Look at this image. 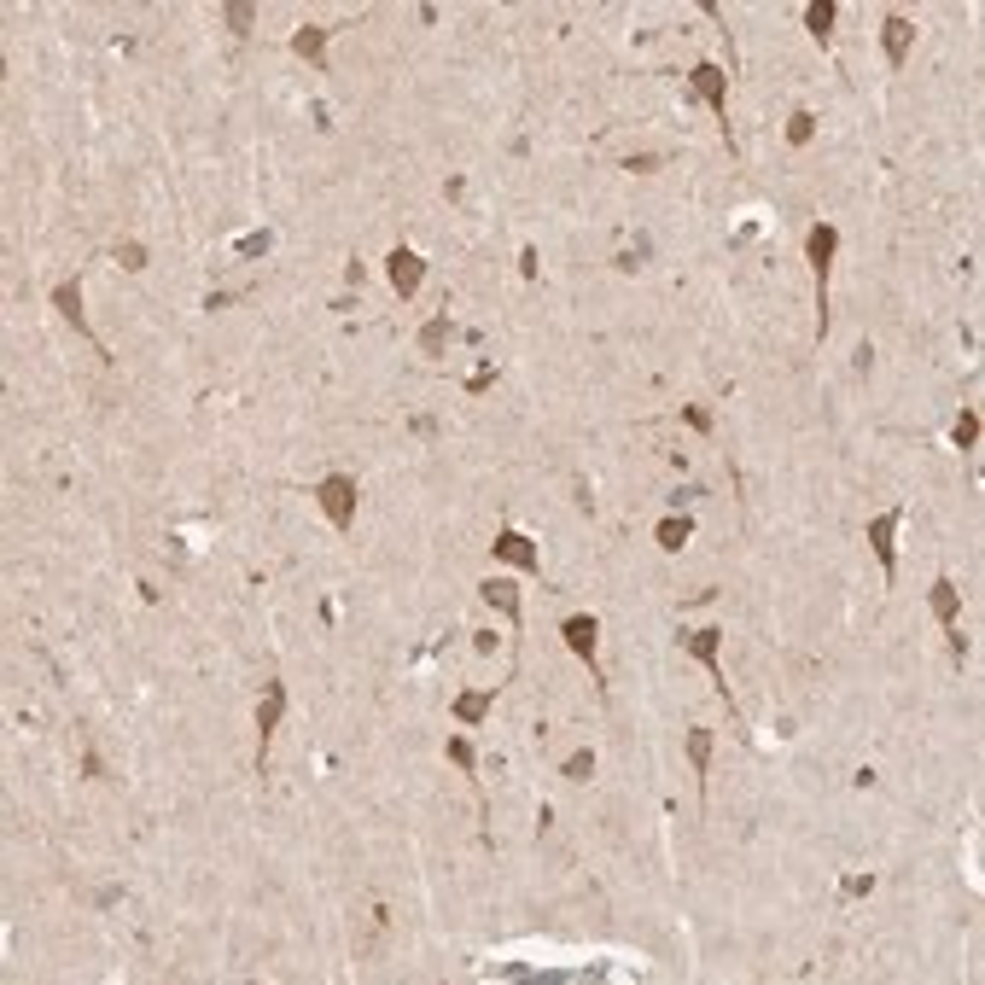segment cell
<instances>
[{"label": "cell", "instance_id": "cell-1", "mask_svg": "<svg viewBox=\"0 0 985 985\" xmlns=\"http://www.w3.org/2000/svg\"><path fill=\"white\" fill-rule=\"evenodd\" d=\"M834 257H840V228H834V222H816L811 234H805V263H811V280H816V344L828 339V327H834V315H828Z\"/></svg>", "mask_w": 985, "mask_h": 985}, {"label": "cell", "instance_id": "cell-2", "mask_svg": "<svg viewBox=\"0 0 985 985\" xmlns=\"http://www.w3.org/2000/svg\"><path fill=\"white\" fill-rule=\"evenodd\" d=\"M700 665H706V677L717 682V694H723V706H729V717H735V735L741 741H752V729H747V717H741V706H735V694H729V677H723V630L717 624H706V630H688V636H677Z\"/></svg>", "mask_w": 985, "mask_h": 985}, {"label": "cell", "instance_id": "cell-3", "mask_svg": "<svg viewBox=\"0 0 985 985\" xmlns=\"http://www.w3.org/2000/svg\"><path fill=\"white\" fill-rule=\"evenodd\" d=\"M688 88H694L700 100L712 105L717 129H723V140H729V152H741V146H735V129H729V70L712 65V59H700V65L688 70Z\"/></svg>", "mask_w": 985, "mask_h": 985}, {"label": "cell", "instance_id": "cell-4", "mask_svg": "<svg viewBox=\"0 0 985 985\" xmlns=\"http://www.w3.org/2000/svg\"><path fill=\"white\" fill-rule=\"evenodd\" d=\"M315 502H321V513H327V525L344 537V531L356 525V502H362V490H356V478L350 473H327L321 484H315Z\"/></svg>", "mask_w": 985, "mask_h": 985}, {"label": "cell", "instance_id": "cell-5", "mask_svg": "<svg viewBox=\"0 0 985 985\" xmlns=\"http://www.w3.org/2000/svg\"><path fill=\"white\" fill-rule=\"evenodd\" d=\"M927 601H933V618L945 624V636H951V659L962 665L968 659V636H962V589H956V578H933V589H927Z\"/></svg>", "mask_w": 985, "mask_h": 985}, {"label": "cell", "instance_id": "cell-6", "mask_svg": "<svg viewBox=\"0 0 985 985\" xmlns=\"http://www.w3.org/2000/svg\"><path fill=\"white\" fill-rule=\"evenodd\" d=\"M280 717H286V682L269 677V682H263V700H257V776L269 770V747H274Z\"/></svg>", "mask_w": 985, "mask_h": 985}, {"label": "cell", "instance_id": "cell-7", "mask_svg": "<svg viewBox=\"0 0 985 985\" xmlns=\"http://www.w3.org/2000/svg\"><path fill=\"white\" fill-rule=\"evenodd\" d=\"M560 636H566V647L578 653L583 665H589V682L601 688V700H607V677H601V665H595V642H601V624L589 618V612H572L566 624H560Z\"/></svg>", "mask_w": 985, "mask_h": 985}, {"label": "cell", "instance_id": "cell-8", "mask_svg": "<svg viewBox=\"0 0 985 985\" xmlns=\"http://www.w3.org/2000/svg\"><path fill=\"white\" fill-rule=\"evenodd\" d=\"M898 525H904V508H886V513L869 519V548H875V560H881L886 583L898 578Z\"/></svg>", "mask_w": 985, "mask_h": 985}, {"label": "cell", "instance_id": "cell-9", "mask_svg": "<svg viewBox=\"0 0 985 985\" xmlns=\"http://www.w3.org/2000/svg\"><path fill=\"white\" fill-rule=\"evenodd\" d=\"M490 554H496V560H508V566H519V572H531V578H543V548L531 543L525 531H513V525H502V531H496Z\"/></svg>", "mask_w": 985, "mask_h": 985}, {"label": "cell", "instance_id": "cell-10", "mask_svg": "<svg viewBox=\"0 0 985 985\" xmlns=\"http://www.w3.org/2000/svg\"><path fill=\"white\" fill-rule=\"evenodd\" d=\"M385 274H391V292L397 298H414L420 292V280H426V257L414 251V245H391V257H385Z\"/></svg>", "mask_w": 985, "mask_h": 985}, {"label": "cell", "instance_id": "cell-11", "mask_svg": "<svg viewBox=\"0 0 985 985\" xmlns=\"http://www.w3.org/2000/svg\"><path fill=\"white\" fill-rule=\"evenodd\" d=\"M53 309L65 315V327H76V339H88V344H94V350L105 356V344L94 339V327H88V315H82V280H76V274L53 286ZM105 362H111V356H105Z\"/></svg>", "mask_w": 985, "mask_h": 985}, {"label": "cell", "instance_id": "cell-12", "mask_svg": "<svg viewBox=\"0 0 985 985\" xmlns=\"http://www.w3.org/2000/svg\"><path fill=\"white\" fill-rule=\"evenodd\" d=\"M339 30H350V24H304V30H292L286 47H292L298 59H309L315 70H327V41H333Z\"/></svg>", "mask_w": 985, "mask_h": 985}, {"label": "cell", "instance_id": "cell-13", "mask_svg": "<svg viewBox=\"0 0 985 985\" xmlns=\"http://www.w3.org/2000/svg\"><path fill=\"white\" fill-rule=\"evenodd\" d=\"M881 47H886V65L904 70L910 47H916V24H910L904 12H886V18H881Z\"/></svg>", "mask_w": 985, "mask_h": 985}, {"label": "cell", "instance_id": "cell-14", "mask_svg": "<svg viewBox=\"0 0 985 985\" xmlns=\"http://www.w3.org/2000/svg\"><path fill=\"white\" fill-rule=\"evenodd\" d=\"M478 601H484V607H496L513 630H519V618H525V612H519V583H513V578H484V583H478Z\"/></svg>", "mask_w": 985, "mask_h": 985}, {"label": "cell", "instance_id": "cell-15", "mask_svg": "<svg viewBox=\"0 0 985 985\" xmlns=\"http://www.w3.org/2000/svg\"><path fill=\"white\" fill-rule=\"evenodd\" d=\"M443 752H449V764H455V770H461V776L473 782V793H478V811L490 816V799H484V776H478V747L467 741V735H449V747H443Z\"/></svg>", "mask_w": 985, "mask_h": 985}, {"label": "cell", "instance_id": "cell-16", "mask_svg": "<svg viewBox=\"0 0 985 985\" xmlns=\"http://www.w3.org/2000/svg\"><path fill=\"white\" fill-rule=\"evenodd\" d=\"M490 706H496V688H473V694H455V723H467V729H478L484 717H490Z\"/></svg>", "mask_w": 985, "mask_h": 985}, {"label": "cell", "instance_id": "cell-17", "mask_svg": "<svg viewBox=\"0 0 985 985\" xmlns=\"http://www.w3.org/2000/svg\"><path fill=\"white\" fill-rule=\"evenodd\" d=\"M449 333H455V321H449V304H443L438 315L420 327V356H426V362H438L443 350H449Z\"/></svg>", "mask_w": 985, "mask_h": 985}, {"label": "cell", "instance_id": "cell-18", "mask_svg": "<svg viewBox=\"0 0 985 985\" xmlns=\"http://www.w3.org/2000/svg\"><path fill=\"white\" fill-rule=\"evenodd\" d=\"M688 537H694V519H688V513H665V519H659V531H653V543L665 548V554H682V543H688Z\"/></svg>", "mask_w": 985, "mask_h": 985}, {"label": "cell", "instance_id": "cell-19", "mask_svg": "<svg viewBox=\"0 0 985 985\" xmlns=\"http://www.w3.org/2000/svg\"><path fill=\"white\" fill-rule=\"evenodd\" d=\"M834 18H840L834 0H811V6H805V30H811V41L828 47V41H834Z\"/></svg>", "mask_w": 985, "mask_h": 985}, {"label": "cell", "instance_id": "cell-20", "mask_svg": "<svg viewBox=\"0 0 985 985\" xmlns=\"http://www.w3.org/2000/svg\"><path fill=\"white\" fill-rule=\"evenodd\" d=\"M688 770H694V782L706 787V770H712V729H688Z\"/></svg>", "mask_w": 985, "mask_h": 985}, {"label": "cell", "instance_id": "cell-21", "mask_svg": "<svg viewBox=\"0 0 985 985\" xmlns=\"http://www.w3.org/2000/svg\"><path fill=\"white\" fill-rule=\"evenodd\" d=\"M811 140H816V111L793 105L787 111V146H811Z\"/></svg>", "mask_w": 985, "mask_h": 985}, {"label": "cell", "instance_id": "cell-22", "mask_svg": "<svg viewBox=\"0 0 985 985\" xmlns=\"http://www.w3.org/2000/svg\"><path fill=\"white\" fill-rule=\"evenodd\" d=\"M951 443L962 449V455H968V449L980 443V414H974V408H962V414H956V426H951Z\"/></svg>", "mask_w": 985, "mask_h": 985}, {"label": "cell", "instance_id": "cell-23", "mask_svg": "<svg viewBox=\"0 0 985 985\" xmlns=\"http://www.w3.org/2000/svg\"><path fill=\"white\" fill-rule=\"evenodd\" d=\"M222 24H228L239 41H245V35H251V24H257V6H251V0H234V6H222Z\"/></svg>", "mask_w": 985, "mask_h": 985}, {"label": "cell", "instance_id": "cell-24", "mask_svg": "<svg viewBox=\"0 0 985 985\" xmlns=\"http://www.w3.org/2000/svg\"><path fill=\"white\" fill-rule=\"evenodd\" d=\"M111 257H117V263H123L129 274L146 269V245H140V239H117V245H111Z\"/></svg>", "mask_w": 985, "mask_h": 985}, {"label": "cell", "instance_id": "cell-25", "mask_svg": "<svg viewBox=\"0 0 985 985\" xmlns=\"http://www.w3.org/2000/svg\"><path fill=\"white\" fill-rule=\"evenodd\" d=\"M560 776H566V782H589V776H595V752L578 747L572 758H566V764H560Z\"/></svg>", "mask_w": 985, "mask_h": 985}, {"label": "cell", "instance_id": "cell-26", "mask_svg": "<svg viewBox=\"0 0 985 985\" xmlns=\"http://www.w3.org/2000/svg\"><path fill=\"white\" fill-rule=\"evenodd\" d=\"M234 251H239V257H269V251H274V234H269V228H257V234H239Z\"/></svg>", "mask_w": 985, "mask_h": 985}, {"label": "cell", "instance_id": "cell-27", "mask_svg": "<svg viewBox=\"0 0 985 985\" xmlns=\"http://www.w3.org/2000/svg\"><path fill=\"white\" fill-rule=\"evenodd\" d=\"M659 164H665L659 152H630V158H624V170H630V175H653Z\"/></svg>", "mask_w": 985, "mask_h": 985}, {"label": "cell", "instance_id": "cell-28", "mask_svg": "<svg viewBox=\"0 0 985 985\" xmlns=\"http://www.w3.org/2000/svg\"><path fill=\"white\" fill-rule=\"evenodd\" d=\"M682 420H688V426H694L700 438H706V432L717 426V420H712V408H700V403H688V408H682Z\"/></svg>", "mask_w": 985, "mask_h": 985}, {"label": "cell", "instance_id": "cell-29", "mask_svg": "<svg viewBox=\"0 0 985 985\" xmlns=\"http://www.w3.org/2000/svg\"><path fill=\"white\" fill-rule=\"evenodd\" d=\"M490 385H496V362H484V368H478V374L467 379V391H473V397H484Z\"/></svg>", "mask_w": 985, "mask_h": 985}, {"label": "cell", "instance_id": "cell-30", "mask_svg": "<svg viewBox=\"0 0 985 985\" xmlns=\"http://www.w3.org/2000/svg\"><path fill=\"white\" fill-rule=\"evenodd\" d=\"M82 776H88V782H105V758H100L94 747L82 752Z\"/></svg>", "mask_w": 985, "mask_h": 985}, {"label": "cell", "instance_id": "cell-31", "mask_svg": "<svg viewBox=\"0 0 985 985\" xmlns=\"http://www.w3.org/2000/svg\"><path fill=\"white\" fill-rule=\"evenodd\" d=\"M875 892V875H846V898H869Z\"/></svg>", "mask_w": 985, "mask_h": 985}, {"label": "cell", "instance_id": "cell-32", "mask_svg": "<svg viewBox=\"0 0 985 985\" xmlns=\"http://www.w3.org/2000/svg\"><path fill=\"white\" fill-rule=\"evenodd\" d=\"M537 269H543V263H537V245H519V274L537 280Z\"/></svg>", "mask_w": 985, "mask_h": 985}, {"label": "cell", "instance_id": "cell-33", "mask_svg": "<svg viewBox=\"0 0 985 985\" xmlns=\"http://www.w3.org/2000/svg\"><path fill=\"white\" fill-rule=\"evenodd\" d=\"M700 496H706V490H700V484H682V490H671V508H688V502H700Z\"/></svg>", "mask_w": 985, "mask_h": 985}, {"label": "cell", "instance_id": "cell-34", "mask_svg": "<svg viewBox=\"0 0 985 985\" xmlns=\"http://www.w3.org/2000/svg\"><path fill=\"white\" fill-rule=\"evenodd\" d=\"M228 304H234V292H204V309H210V315H216V309H228Z\"/></svg>", "mask_w": 985, "mask_h": 985}]
</instances>
